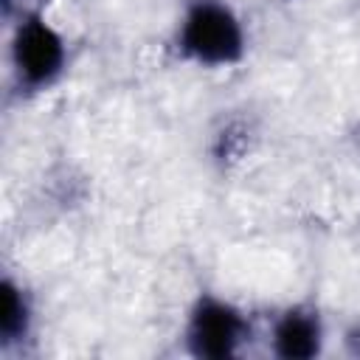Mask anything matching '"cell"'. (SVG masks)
I'll use <instances>...</instances> for the list:
<instances>
[{
  "label": "cell",
  "instance_id": "obj_1",
  "mask_svg": "<svg viewBox=\"0 0 360 360\" xmlns=\"http://www.w3.org/2000/svg\"><path fill=\"white\" fill-rule=\"evenodd\" d=\"M177 51L202 68H228L245 56V28L225 0H191L177 25Z\"/></svg>",
  "mask_w": 360,
  "mask_h": 360
},
{
  "label": "cell",
  "instance_id": "obj_2",
  "mask_svg": "<svg viewBox=\"0 0 360 360\" xmlns=\"http://www.w3.org/2000/svg\"><path fill=\"white\" fill-rule=\"evenodd\" d=\"M68 48L62 34L39 11H22L11 34V70L25 93L48 90L65 70Z\"/></svg>",
  "mask_w": 360,
  "mask_h": 360
},
{
  "label": "cell",
  "instance_id": "obj_3",
  "mask_svg": "<svg viewBox=\"0 0 360 360\" xmlns=\"http://www.w3.org/2000/svg\"><path fill=\"white\" fill-rule=\"evenodd\" d=\"M248 335V318L233 304L208 292L194 301L186 321V346L202 360H225L236 354Z\"/></svg>",
  "mask_w": 360,
  "mask_h": 360
},
{
  "label": "cell",
  "instance_id": "obj_4",
  "mask_svg": "<svg viewBox=\"0 0 360 360\" xmlns=\"http://www.w3.org/2000/svg\"><path fill=\"white\" fill-rule=\"evenodd\" d=\"M273 354L284 360H309L323 346V323L315 307L295 304L273 323Z\"/></svg>",
  "mask_w": 360,
  "mask_h": 360
},
{
  "label": "cell",
  "instance_id": "obj_5",
  "mask_svg": "<svg viewBox=\"0 0 360 360\" xmlns=\"http://www.w3.org/2000/svg\"><path fill=\"white\" fill-rule=\"evenodd\" d=\"M0 292H3V309H0V346L3 349H14L20 346L28 332H31V301H28V292L14 281V278H3L0 284Z\"/></svg>",
  "mask_w": 360,
  "mask_h": 360
},
{
  "label": "cell",
  "instance_id": "obj_6",
  "mask_svg": "<svg viewBox=\"0 0 360 360\" xmlns=\"http://www.w3.org/2000/svg\"><path fill=\"white\" fill-rule=\"evenodd\" d=\"M242 146H245V132L236 127V124H231V127H225L222 132H219V138H217V146H214V155H217V160H233V158H239L242 155Z\"/></svg>",
  "mask_w": 360,
  "mask_h": 360
}]
</instances>
